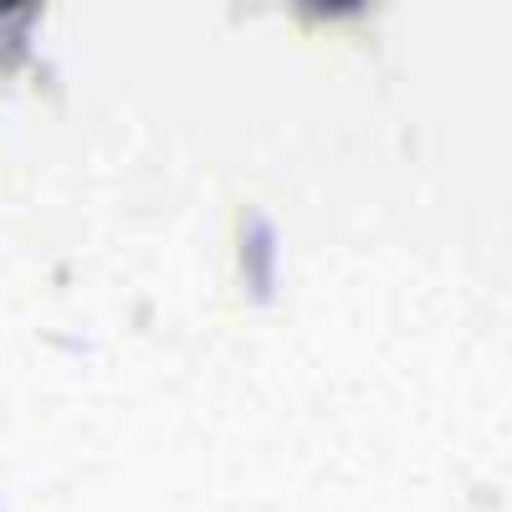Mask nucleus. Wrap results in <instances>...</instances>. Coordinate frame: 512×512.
<instances>
[]
</instances>
